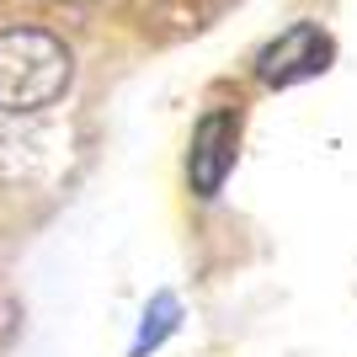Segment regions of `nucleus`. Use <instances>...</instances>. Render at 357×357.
<instances>
[{"label": "nucleus", "instance_id": "f257e3e1", "mask_svg": "<svg viewBox=\"0 0 357 357\" xmlns=\"http://www.w3.org/2000/svg\"><path fill=\"white\" fill-rule=\"evenodd\" d=\"M70 80H75V59L64 38L43 27L0 32V112H11V118L43 112L70 91Z\"/></svg>", "mask_w": 357, "mask_h": 357}, {"label": "nucleus", "instance_id": "f03ea898", "mask_svg": "<svg viewBox=\"0 0 357 357\" xmlns=\"http://www.w3.org/2000/svg\"><path fill=\"white\" fill-rule=\"evenodd\" d=\"M331 54H336V43H331V32L320 27V22H294L283 38H272V43L256 54V80L272 86V91L314 80V75L331 70Z\"/></svg>", "mask_w": 357, "mask_h": 357}, {"label": "nucleus", "instance_id": "7ed1b4c3", "mask_svg": "<svg viewBox=\"0 0 357 357\" xmlns=\"http://www.w3.org/2000/svg\"><path fill=\"white\" fill-rule=\"evenodd\" d=\"M235 149H240V112L208 107L192 128V149H187V181L197 197L224 192V176L235 171Z\"/></svg>", "mask_w": 357, "mask_h": 357}, {"label": "nucleus", "instance_id": "20e7f679", "mask_svg": "<svg viewBox=\"0 0 357 357\" xmlns=\"http://www.w3.org/2000/svg\"><path fill=\"white\" fill-rule=\"evenodd\" d=\"M176 326H181V298L171 294V288H160V294L149 298L144 320H139V336H134V347H128V357H149V352H160V347L176 336Z\"/></svg>", "mask_w": 357, "mask_h": 357}]
</instances>
